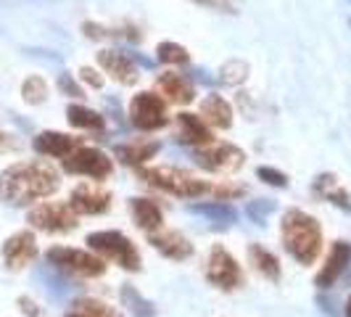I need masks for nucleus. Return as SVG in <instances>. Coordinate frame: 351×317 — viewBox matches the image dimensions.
Wrapping results in <instances>:
<instances>
[{
    "label": "nucleus",
    "mask_w": 351,
    "mask_h": 317,
    "mask_svg": "<svg viewBox=\"0 0 351 317\" xmlns=\"http://www.w3.org/2000/svg\"><path fill=\"white\" fill-rule=\"evenodd\" d=\"M69 207L77 214H106L111 209V193L98 185H77L69 196Z\"/></svg>",
    "instance_id": "12"
},
{
    "label": "nucleus",
    "mask_w": 351,
    "mask_h": 317,
    "mask_svg": "<svg viewBox=\"0 0 351 317\" xmlns=\"http://www.w3.org/2000/svg\"><path fill=\"white\" fill-rule=\"evenodd\" d=\"M37 257V238L32 230H19L14 235L5 238L3 244V262L8 270H24L27 264H32Z\"/></svg>",
    "instance_id": "11"
},
{
    "label": "nucleus",
    "mask_w": 351,
    "mask_h": 317,
    "mask_svg": "<svg viewBox=\"0 0 351 317\" xmlns=\"http://www.w3.org/2000/svg\"><path fill=\"white\" fill-rule=\"evenodd\" d=\"M161 148L156 141H135V143H124V145H117V156L122 164H130V167H141L148 158L156 156V151Z\"/></svg>",
    "instance_id": "21"
},
{
    "label": "nucleus",
    "mask_w": 351,
    "mask_h": 317,
    "mask_svg": "<svg viewBox=\"0 0 351 317\" xmlns=\"http://www.w3.org/2000/svg\"><path fill=\"white\" fill-rule=\"evenodd\" d=\"M201 119L211 127H219V130H228L230 124H232V108L230 104L222 98V95H206L204 101H201Z\"/></svg>",
    "instance_id": "20"
},
{
    "label": "nucleus",
    "mask_w": 351,
    "mask_h": 317,
    "mask_svg": "<svg viewBox=\"0 0 351 317\" xmlns=\"http://www.w3.org/2000/svg\"><path fill=\"white\" fill-rule=\"evenodd\" d=\"M58 88L64 90V93H66V95H77V98H80V95H82V90L77 88V85H74V82H71V77H69V74H61V80H58Z\"/></svg>",
    "instance_id": "32"
},
{
    "label": "nucleus",
    "mask_w": 351,
    "mask_h": 317,
    "mask_svg": "<svg viewBox=\"0 0 351 317\" xmlns=\"http://www.w3.org/2000/svg\"><path fill=\"white\" fill-rule=\"evenodd\" d=\"M66 317H122V315L114 307L104 304V301L82 299L71 307V312H66Z\"/></svg>",
    "instance_id": "25"
},
{
    "label": "nucleus",
    "mask_w": 351,
    "mask_h": 317,
    "mask_svg": "<svg viewBox=\"0 0 351 317\" xmlns=\"http://www.w3.org/2000/svg\"><path fill=\"white\" fill-rule=\"evenodd\" d=\"M177 141L185 145H209L214 141L209 124L204 122L201 117H195L191 111H180L177 114Z\"/></svg>",
    "instance_id": "17"
},
{
    "label": "nucleus",
    "mask_w": 351,
    "mask_h": 317,
    "mask_svg": "<svg viewBox=\"0 0 351 317\" xmlns=\"http://www.w3.org/2000/svg\"><path fill=\"white\" fill-rule=\"evenodd\" d=\"M66 119H69L71 127L77 130H104V117L98 111H93L88 106H77L71 104L66 108Z\"/></svg>",
    "instance_id": "23"
},
{
    "label": "nucleus",
    "mask_w": 351,
    "mask_h": 317,
    "mask_svg": "<svg viewBox=\"0 0 351 317\" xmlns=\"http://www.w3.org/2000/svg\"><path fill=\"white\" fill-rule=\"evenodd\" d=\"M248 257H251V264L262 272L267 281L278 283L280 281V262H278V257L272 254V251H267L264 246H259V244H254V246L248 248Z\"/></svg>",
    "instance_id": "22"
},
{
    "label": "nucleus",
    "mask_w": 351,
    "mask_h": 317,
    "mask_svg": "<svg viewBox=\"0 0 351 317\" xmlns=\"http://www.w3.org/2000/svg\"><path fill=\"white\" fill-rule=\"evenodd\" d=\"M88 248L95 251L98 257L111 259L114 264H119L127 272H138L141 270V251L135 248V244L119 233V230H98L88 235Z\"/></svg>",
    "instance_id": "3"
},
{
    "label": "nucleus",
    "mask_w": 351,
    "mask_h": 317,
    "mask_svg": "<svg viewBox=\"0 0 351 317\" xmlns=\"http://www.w3.org/2000/svg\"><path fill=\"white\" fill-rule=\"evenodd\" d=\"M195 161L198 167L209 169V172H235L243 167L246 161V154L241 148H235L232 143H214L211 141L209 145H201L195 151Z\"/></svg>",
    "instance_id": "10"
},
{
    "label": "nucleus",
    "mask_w": 351,
    "mask_h": 317,
    "mask_svg": "<svg viewBox=\"0 0 351 317\" xmlns=\"http://www.w3.org/2000/svg\"><path fill=\"white\" fill-rule=\"evenodd\" d=\"M346 317H351V296H349V301H346Z\"/></svg>",
    "instance_id": "35"
},
{
    "label": "nucleus",
    "mask_w": 351,
    "mask_h": 317,
    "mask_svg": "<svg viewBox=\"0 0 351 317\" xmlns=\"http://www.w3.org/2000/svg\"><path fill=\"white\" fill-rule=\"evenodd\" d=\"M130 211H132V220L135 225L145 233H156L164 225V214L154 198H132L130 201Z\"/></svg>",
    "instance_id": "18"
},
{
    "label": "nucleus",
    "mask_w": 351,
    "mask_h": 317,
    "mask_svg": "<svg viewBox=\"0 0 351 317\" xmlns=\"http://www.w3.org/2000/svg\"><path fill=\"white\" fill-rule=\"evenodd\" d=\"M45 259L51 267L74 275V278H101L106 272V264L98 254H90L82 248H69V246H53L48 248Z\"/></svg>",
    "instance_id": "5"
},
{
    "label": "nucleus",
    "mask_w": 351,
    "mask_h": 317,
    "mask_svg": "<svg viewBox=\"0 0 351 317\" xmlns=\"http://www.w3.org/2000/svg\"><path fill=\"white\" fill-rule=\"evenodd\" d=\"M61 175L45 161H16L0 172V201L8 207H29L58 191Z\"/></svg>",
    "instance_id": "1"
},
{
    "label": "nucleus",
    "mask_w": 351,
    "mask_h": 317,
    "mask_svg": "<svg viewBox=\"0 0 351 317\" xmlns=\"http://www.w3.org/2000/svg\"><path fill=\"white\" fill-rule=\"evenodd\" d=\"M98 64H101V69H104L114 82H119V85H135L138 77H141V71L135 67L132 56H127V53L101 51L98 53Z\"/></svg>",
    "instance_id": "13"
},
{
    "label": "nucleus",
    "mask_w": 351,
    "mask_h": 317,
    "mask_svg": "<svg viewBox=\"0 0 351 317\" xmlns=\"http://www.w3.org/2000/svg\"><path fill=\"white\" fill-rule=\"evenodd\" d=\"M195 3H204V5H214V8H230L228 0H195Z\"/></svg>",
    "instance_id": "33"
},
{
    "label": "nucleus",
    "mask_w": 351,
    "mask_h": 317,
    "mask_svg": "<svg viewBox=\"0 0 351 317\" xmlns=\"http://www.w3.org/2000/svg\"><path fill=\"white\" fill-rule=\"evenodd\" d=\"M130 122L135 124L138 130H145V132L161 130L164 124L169 122V117H167V104L161 101V95L151 93V90L138 93V95L130 101Z\"/></svg>",
    "instance_id": "6"
},
{
    "label": "nucleus",
    "mask_w": 351,
    "mask_h": 317,
    "mask_svg": "<svg viewBox=\"0 0 351 317\" xmlns=\"http://www.w3.org/2000/svg\"><path fill=\"white\" fill-rule=\"evenodd\" d=\"M191 211L195 214H204V217H211L217 222H232L235 220V209L225 204V201H211V204H193Z\"/></svg>",
    "instance_id": "26"
},
{
    "label": "nucleus",
    "mask_w": 351,
    "mask_h": 317,
    "mask_svg": "<svg viewBox=\"0 0 351 317\" xmlns=\"http://www.w3.org/2000/svg\"><path fill=\"white\" fill-rule=\"evenodd\" d=\"M5 145H8V135H3V132H0V148H5Z\"/></svg>",
    "instance_id": "34"
},
{
    "label": "nucleus",
    "mask_w": 351,
    "mask_h": 317,
    "mask_svg": "<svg viewBox=\"0 0 351 317\" xmlns=\"http://www.w3.org/2000/svg\"><path fill=\"white\" fill-rule=\"evenodd\" d=\"M122 296H124V304L132 309V315H135V317H154V307L143 299V296H138V294H135L130 285L124 288Z\"/></svg>",
    "instance_id": "29"
},
{
    "label": "nucleus",
    "mask_w": 351,
    "mask_h": 317,
    "mask_svg": "<svg viewBox=\"0 0 351 317\" xmlns=\"http://www.w3.org/2000/svg\"><path fill=\"white\" fill-rule=\"evenodd\" d=\"M256 177L262 183H267V185H272V188H285L288 185V177L282 175V172H278V169H272V167H259Z\"/></svg>",
    "instance_id": "30"
},
{
    "label": "nucleus",
    "mask_w": 351,
    "mask_h": 317,
    "mask_svg": "<svg viewBox=\"0 0 351 317\" xmlns=\"http://www.w3.org/2000/svg\"><path fill=\"white\" fill-rule=\"evenodd\" d=\"M141 177L154 185L158 191L169 196H177V198H201V196L211 193L209 183L198 180V177L188 175L182 169H172V167H151V169H141Z\"/></svg>",
    "instance_id": "4"
},
{
    "label": "nucleus",
    "mask_w": 351,
    "mask_h": 317,
    "mask_svg": "<svg viewBox=\"0 0 351 317\" xmlns=\"http://www.w3.org/2000/svg\"><path fill=\"white\" fill-rule=\"evenodd\" d=\"M156 56L164 64H188V51L177 43H158Z\"/></svg>",
    "instance_id": "28"
},
{
    "label": "nucleus",
    "mask_w": 351,
    "mask_h": 317,
    "mask_svg": "<svg viewBox=\"0 0 351 317\" xmlns=\"http://www.w3.org/2000/svg\"><path fill=\"white\" fill-rule=\"evenodd\" d=\"M21 98L32 106L43 104V101L48 98V85H45V80H43L40 74L27 77V80H24V85H21Z\"/></svg>",
    "instance_id": "27"
},
{
    "label": "nucleus",
    "mask_w": 351,
    "mask_h": 317,
    "mask_svg": "<svg viewBox=\"0 0 351 317\" xmlns=\"http://www.w3.org/2000/svg\"><path fill=\"white\" fill-rule=\"evenodd\" d=\"M77 211L71 209L69 204H56V201H48V204H37L35 209L27 214L29 225L43 233H69L74 230L80 222H77Z\"/></svg>",
    "instance_id": "7"
},
{
    "label": "nucleus",
    "mask_w": 351,
    "mask_h": 317,
    "mask_svg": "<svg viewBox=\"0 0 351 317\" xmlns=\"http://www.w3.org/2000/svg\"><path fill=\"white\" fill-rule=\"evenodd\" d=\"M206 281L222 291H235L243 283V270L225 246H214L206 262Z\"/></svg>",
    "instance_id": "8"
},
{
    "label": "nucleus",
    "mask_w": 351,
    "mask_h": 317,
    "mask_svg": "<svg viewBox=\"0 0 351 317\" xmlns=\"http://www.w3.org/2000/svg\"><path fill=\"white\" fill-rule=\"evenodd\" d=\"M148 244L161 251L164 257L175 259V262H182V259H191L193 257V244L177 233V230H156V233H148Z\"/></svg>",
    "instance_id": "14"
},
{
    "label": "nucleus",
    "mask_w": 351,
    "mask_h": 317,
    "mask_svg": "<svg viewBox=\"0 0 351 317\" xmlns=\"http://www.w3.org/2000/svg\"><path fill=\"white\" fill-rule=\"evenodd\" d=\"M351 264V246L346 241H335L333 246H330V254H328V259L322 264V270L317 272V285L319 288H330L343 272H346V267Z\"/></svg>",
    "instance_id": "15"
},
{
    "label": "nucleus",
    "mask_w": 351,
    "mask_h": 317,
    "mask_svg": "<svg viewBox=\"0 0 351 317\" xmlns=\"http://www.w3.org/2000/svg\"><path fill=\"white\" fill-rule=\"evenodd\" d=\"M64 169L69 175H85L93 180H106L114 172V161L106 156L104 151L90 148V145H80L77 151H71L69 156L64 158Z\"/></svg>",
    "instance_id": "9"
},
{
    "label": "nucleus",
    "mask_w": 351,
    "mask_h": 317,
    "mask_svg": "<svg viewBox=\"0 0 351 317\" xmlns=\"http://www.w3.org/2000/svg\"><path fill=\"white\" fill-rule=\"evenodd\" d=\"M80 145H82L80 138H71L66 132H53V130L40 132L35 141H32V148H35L40 156H51V158H66Z\"/></svg>",
    "instance_id": "16"
},
{
    "label": "nucleus",
    "mask_w": 351,
    "mask_h": 317,
    "mask_svg": "<svg viewBox=\"0 0 351 317\" xmlns=\"http://www.w3.org/2000/svg\"><path fill=\"white\" fill-rule=\"evenodd\" d=\"M80 77H82V82H85V85H90V88H95V90L104 88V77H101L95 69H90V67L80 69Z\"/></svg>",
    "instance_id": "31"
},
{
    "label": "nucleus",
    "mask_w": 351,
    "mask_h": 317,
    "mask_svg": "<svg viewBox=\"0 0 351 317\" xmlns=\"http://www.w3.org/2000/svg\"><path fill=\"white\" fill-rule=\"evenodd\" d=\"M315 191L322 198H328V201H333L335 207H341V209H346L351 211V201H349V193L335 183V177L333 175H322V177H317V183H315Z\"/></svg>",
    "instance_id": "24"
},
{
    "label": "nucleus",
    "mask_w": 351,
    "mask_h": 317,
    "mask_svg": "<svg viewBox=\"0 0 351 317\" xmlns=\"http://www.w3.org/2000/svg\"><path fill=\"white\" fill-rule=\"evenodd\" d=\"M156 85L172 104H191L195 98V88L191 85V80H185L177 71H164L156 80Z\"/></svg>",
    "instance_id": "19"
},
{
    "label": "nucleus",
    "mask_w": 351,
    "mask_h": 317,
    "mask_svg": "<svg viewBox=\"0 0 351 317\" xmlns=\"http://www.w3.org/2000/svg\"><path fill=\"white\" fill-rule=\"evenodd\" d=\"M282 246L299 264H312L322 251V228L312 214L288 209L282 217Z\"/></svg>",
    "instance_id": "2"
}]
</instances>
